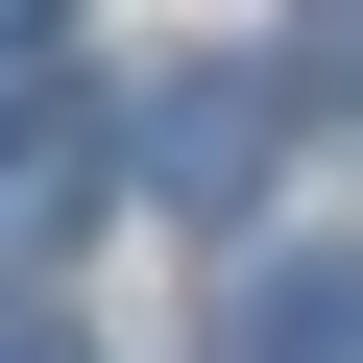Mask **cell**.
<instances>
[{
  "instance_id": "6da1fadb",
  "label": "cell",
  "mask_w": 363,
  "mask_h": 363,
  "mask_svg": "<svg viewBox=\"0 0 363 363\" xmlns=\"http://www.w3.org/2000/svg\"><path fill=\"white\" fill-rule=\"evenodd\" d=\"M121 145H145V194H194V218H242V194H267V73H169V97H145Z\"/></svg>"
},
{
  "instance_id": "7a4b0ae2",
  "label": "cell",
  "mask_w": 363,
  "mask_h": 363,
  "mask_svg": "<svg viewBox=\"0 0 363 363\" xmlns=\"http://www.w3.org/2000/svg\"><path fill=\"white\" fill-rule=\"evenodd\" d=\"M242 363H363V267H339V242L267 267V291H242Z\"/></svg>"
},
{
  "instance_id": "3957f363",
  "label": "cell",
  "mask_w": 363,
  "mask_h": 363,
  "mask_svg": "<svg viewBox=\"0 0 363 363\" xmlns=\"http://www.w3.org/2000/svg\"><path fill=\"white\" fill-rule=\"evenodd\" d=\"M0 363H97V339H73V315H49V291H0Z\"/></svg>"
}]
</instances>
